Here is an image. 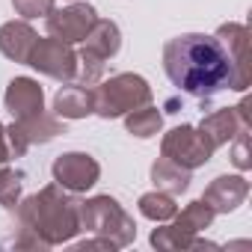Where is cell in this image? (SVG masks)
I'll use <instances>...</instances> for the list:
<instances>
[{"label": "cell", "instance_id": "obj_26", "mask_svg": "<svg viewBox=\"0 0 252 252\" xmlns=\"http://www.w3.org/2000/svg\"><path fill=\"white\" fill-rule=\"evenodd\" d=\"M12 160V152H9V143H6V125L0 122V166H6Z\"/></svg>", "mask_w": 252, "mask_h": 252}, {"label": "cell", "instance_id": "obj_22", "mask_svg": "<svg viewBox=\"0 0 252 252\" xmlns=\"http://www.w3.org/2000/svg\"><path fill=\"white\" fill-rule=\"evenodd\" d=\"M18 202H21V172L0 166V205L12 211Z\"/></svg>", "mask_w": 252, "mask_h": 252}, {"label": "cell", "instance_id": "obj_13", "mask_svg": "<svg viewBox=\"0 0 252 252\" xmlns=\"http://www.w3.org/2000/svg\"><path fill=\"white\" fill-rule=\"evenodd\" d=\"M3 104L15 119H27L45 110V92L33 77H12L3 95Z\"/></svg>", "mask_w": 252, "mask_h": 252}, {"label": "cell", "instance_id": "obj_8", "mask_svg": "<svg viewBox=\"0 0 252 252\" xmlns=\"http://www.w3.org/2000/svg\"><path fill=\"white\" fill-rule=\"evenodd\" d=\"M27 65H33L39 74L45 77H54L60 83H71L74 74H77V51L54 36L48 39H36L33 51H30V60Z\"/></svg>", "mask_w": 252, "mask_h": 252}, {"label": "cell", "instance_id": "obj_1", "mask_svg": "<svg viewBox=\"0 0 252 252\" xmlns=\"http://www.w3.org/2000/svg\"><path fill=\"white\" fill-rule=\"evenodd\" d=\"M163 71L175 89L199 101H208L222 89L243 92L252 80V74L237 71L222 45L205 33H181L169 39L163 45Z\"/></svg>", "mask_w": 252, "mask_h": 252}, {"label": "cell", "instance_id": "obj_23", "mask_svg": "<svg viewBox=\"0 0 252 252\" xmlns=\"http://www.w3.org/2000/svg\"><path fill=\"white\" fill-rule=\"evenodd\" d=\"M12 6H15V12H18L24 21H33V18L51 15L54 0H12Z\"/></svg>", "mask_w": 252, "mask_h": 252}, {"label": "cell", "instance_id": "obj_3", "mask_svg": "<svg viewBox=\"0 0 252 252\" xmlns=\"http://www.w3.org/2000/svg\"><path fill=\"white\" fill-rule=\"evenodd\" d=\"M80 231L107 237L116 249H122L134 243L137 222L113 196H92L80 202Z\"/></svg>", "mask_w": 252, "mask_h": 252}, {"label": "cell", "instance_id": "obj_16", "mask_svg": "<svg viewBox=\"0 0 252 252\" xmlns=\"http://www.w3.org/2000/svg\"><path fill=\"white\" fill-rule=\"evenodd\" d=\"M54 113L60 119H86L95 113V98L92 86H63L54 95Z\"/></svg>", "mask_w": 252, "mask_h": 252}, {"label": "cell", "instance_id": "obj_9", "mask_svg": "<svg viewBox=\"0 0 252 252\" xmlns=\"http://www.w3.org/2000/svg\"><path fill=\"white\" fill-rule=\"evenodd\" d=\"M160 158L178 163L181 169H199L205 166L214 152L205 146V140L199 137V131L193 128V125H178V128H172L169 134H163V143H160Z\"/></svg>", "mask_w": 252, "mask_h": 252}, {"label": "cell", "instance_id": "obj_6", "mask_svg": "<svg viewBox=\"0 0 252 252\" xmlns=\"http://www.w3.org/2000/svg\"><path fill=\"white\" fill-rule=\"evenodd\" d=\"M199 137L205 140V146L211 152L228 146L240 131H252V119H249V101L243 98L237 107H222V110H214L208 113L202 122H199Z\"/></svg>", "mask_w": 252, "mask_h": 252}, {"label": "cell", "instance_id": "obj_15", "mask_svg": "<svg viewBox=\"0 0 252 252\" xmlns=\"http://www.w3.org/2000/svg\"><path fill=\"white\" fill-rule=\"evenodd\" d=\"M214 39L222 45V51L228 54V60L234 63V68L243 71V74H249V54H246V48H249V30H246V24H237V21L220 24L217 33H214Z\"/></svg>", "mask_w": 252, "mask_h": 252}, {"label": "cell", "instance_id": "obj_14", "mask_svg": "<svg viewBox=\"0 0 252 252\" xmlns=\"http://www.w3.org/2000/svg\"><path fill=\"white\" fill-rule=\"evenodd\" d=\"M36 39L39 36H36V30L27 21H6L3 27H0V54H3L6 60H12V63L27 65Z\"/></svg>", "mask_w": 252, "mask_h": 252}, {"label": "cell", "instance_id": "obj_7", "mask_svg": "<svg viewBox=\"0 0 252 252\" xmlns=\"http://www.w3.org/2000/svg\"><path fill=\"white\" fill-rule=\"evenodd\" d=\"M65 134V125L60 122L57 113H36V116H27V119H15L9 128H6V143H9V152L12 158H21L30 146L36 143H51L54 137Z\"/></svg>", "mask_w": 252, "mask_h": 252}, {"label": "cell", "instance_id": "obj_17", "mask_svg": "<svg viewBox=\"0 0 252 252\" xmlns=\"http://www.w3.org/2000/svg\"><path fill=\"white\" fill-rule=\"evenodd\" d=\"M83 48L92 51L95 57L101 60H113L122 48V33H119V24L116 21H107V18H98L92 24V30L86 33L83 39Z\"/></svg>", "mask_w": 252, "mask_h": 252}, {"label": "cell", "instance_id": "obj_18", "mask_svg": "<svg viewBox=\"0 0 252 252\" xmlns=\"http://www.w3.org/2000/svg\"><path fill=\"white\" fill-rule=\"evenodd\" d=\"M152 181H155V190H163L169 196H181L190 187L193 172L190 169H181L178 163H172L166 158H158L152 163Z\"/></svg>", "mask_w": 252, "mask_h": 252}, {"label": "cell", "instance_id": "obj_24", "mask_svg": "<svg viewBox=\"0 0 252 252\" xmlns=\"http://www.w3.org/2000/svg\"><path fill=\"white\" fill-rule=\"evenodd\" d=\"M231 143H234V146H231V163H234L240 172H246V169L252 166V158H249V131H240Z\"/></svg>", "mask_w": 252, "mask_h": 252}, {"label": "cell", "instance_id": "obj_2", "mask_svg": "<svg viewBox=\"0 0 252 252\" xmlns=\"http://www.w3.org/2000/svg\"><path fill=\"white\" fill-rule=\"evenodd\" d=\"M15 246L18 249H51L74 240L80 231V199L63 190L57 181L27 196L15 208Z\"/></svg>", "mask_w": 252, "mask_h": 252}, {"label": "cell", "instance_id": "obj_12", "mask_svg": "<svg viewBox=\"0 0 252 252\" xmlns=\"http://www.w3.org/2000/svg\"><path fill=\"white\" fill-rule=\"evenodd\" d=\"M249 196V181L243 175H217L205 187V202L214 208V214H231L237 211Z\"/></svg>", "mask_w": 252, "mask_h": 252}, {"label": "cell", "instance_id": "obj_20", "mask_svg": "<svg viewBox=\"0 0 252 252\" xmlns=\"http://www.w3.org/2000/svg\"><path fill=\"white\" fill-rule=\"evenodd\" d=\"M137 205H140V214H143L146 220H152V222H169V220L175 217V211H178L175 196H169V193H163V190L143 193Z\"/></svg>", "mask_w": 252, "mask_h": 252}, {"label": "cell", "instance_id": "obj_21", "mask_svg": "<svg viewBox=\"0 0 252 252\" xmlns=\"http://www.w3.org/2000/svg\"><path fill=\"white\" fill-rule=\"evenodd\" d=\"M104 71H107V60L95 57V54L86 51V48L77 51V74H74V80H77L80 86H95V83H101Z\"/></svg>", "mask_w": 252, "mask_h": 252}, {"label": "cell", "instance_id": "obj_11", "mask_svg": "<svg viewBox=\"0 0 252 252\" xmlns=\"http://www.w3.org/2000/svg\"><path fill=\"white\" fill-rule=\"evenodd\" d=\"M95 21H98V12L92 3H71L65 9H51V15H45L48 36H54L65 45L83 42Z\"/></svg>", "mask_w": 252, "mask_h": 252}, {"label": "cell", "instance_id": "obj_5", "mask_svg": "<svg viewBox=\"0 0 252 252\" xmlns=\"http://www.w3.org/2000/svg\"><path fill=\"white\" fill-rule=\"evenodd\" d=\"M214 217H217L214 208H211L205 199H196V202H190L181 214L175 211V217H172L169 225L155 228L149 240H152V246H158V249H190V243H193L205 228H211Z\"/></svg>", "mask_w": 252, "mask_h": 252}, {"label": "cell", "instance_id": "obj_4", "mask_svg": "<svg viewBox=\"0 0 252 252\" xmlns=\"http://www.w3.org/2000/svg\"><path fill=\"white\" fill-rule=\"evenodd\" d=\"M92 98H95V116L119 119V116L131 113L137 107L152 104V86L146 77H140L134 71H125V74H116L104 83H95Z\"/></svg>", "mask_w": 252, "mask_h": 252}, {"label": "cell", "instance_id": "obj_10", "mask_svg": "<svg viewBox=\"0 0 252 252\" xmlns=\"http://www.w3.org/2000/svg\"><path fill=\"white\" fill-rule=\"evenodd\" d=\"M51 175H54V181H57L63 190H68V193L77 196V193H86V190H92V187L98 184L101 166H98V160H95L92 155H86V152H65V155H60V158L54 160Z\"/></svg>", "mask_w": 252, "mask_h": 252}, {"label": "cell", "instance_id": "obj_25", "mask_svg": "<svg viewBox=\"0 0 252 252\" xmlns=\"http://www.w3.org/2000/svg\"><path fill=\"white\" fill-rule=\"evenodd\" d=\"M74 249H77V252H89V249H116V246H113L107 237H98V234H95L92 240H80Z\"/></svg>", "mask_w": 252, "mask_h": 252}, {"label": "cell", "instance_id": "obj_19", "mask_svg": "<svg viewBox=\"0 0 252 252\" xmlns=\"http://www.w3.org/2000/svg\"><path fill=\"white\" fill-rule=\"evenodd\" d=\"M125 128H128V134H134L140 140H152L163 128V113L158 107H152V104L137 107L131 113H125Z\"/></svg>", "mask_w": 252, "mask_h": 252}]
</instances>
